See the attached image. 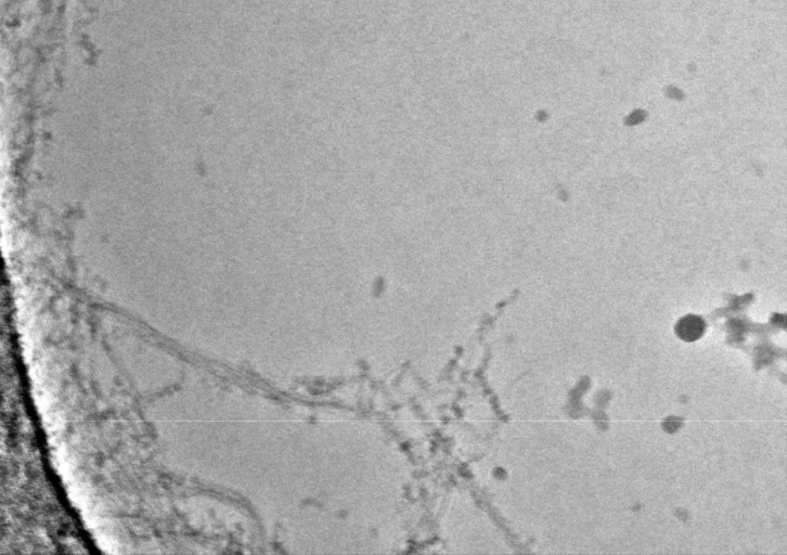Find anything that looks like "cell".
I'll return each mask as SVG.
<instances>
[{
  "label": "cell",
  "mask_w": 787,
  "mask_h": 555,
  "mask_svg": "<svg viewBox=\"0 0 787 555\" xmlns=\"http://www.w3.org/2000/svg\"><path fill=\"white\" fill-rule=\"evenodd\" d=\"M706 325L702 318L690 315L682 318L676 327L678 337L683 341L694 342L699 339L705 332Z\"/></svg>",
  "instance_id": "obj_1"
}]
</instances>
